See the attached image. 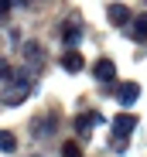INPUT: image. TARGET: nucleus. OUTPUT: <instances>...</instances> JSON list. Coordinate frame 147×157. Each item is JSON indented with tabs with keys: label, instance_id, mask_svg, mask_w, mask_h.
Listing matches in <instances>:
<instances>
[{
	"label": "nucleus",
	"instance_id": "obj_1",
	"mask_svg": "<svg viewBox=\"0 0 147 157\" xmlns=\"http://www.w3.org/2000/svg\"><path fill=\"white\" fill-rule=\"evenodd\" d=\"M24 72H28V68H24ZM24 72H17V75L10 78V86L4 89V102H7V106H17V102H24V99L31 96L34 78H31V75H24Z\"/></svg>",
	"mask_w": 147,
	"mask_h": 157
},
{
	"label": "nucleus",
	"instance_id": "obj_2",
	"mask_svg": "<svg viewBox=\"0 0 147 157\" xmlns=\"http://www.w3.org/2000/svg\"><path fill=\"white\" fill-rule=\"evenodd\" d=\"M21 51H24V62H28V72H41V68H44L48 55H44V48H41L38 41H28V44H21Z\"/></svg>",
	"mask_w": 147,
	"mask_h": 157
},
{
	"label": "nucleus",
	"instance_id": "obj_3",
	"mask_svg": "<svg viewBox=\"0 0 147 157\" xmlns=\"http://www.w3.org/2000/svg\"><path fill=\"white\" fill-rule=\"evenodd\" d=\"M92 75L99 78V82H113V78H116V65L110 58H99V62L92 65Z\"/></svg>",
	"mask_w": 147,
	"mask_h": 157
},
{
	"label": "nucleus",
	"instance_id": "obj_4",
	"mask_svg": "<svg viewBox=\"0 0 147 157\" xmlns=\"http://www.w3.org/2000/svg\"><path fill=\"white\" fill-rule=\"evenodd\" d=\"M133 126H137V120H133L130 113H120V116L113 120V133H116V137H130Z\"/></svg>",
	"mask_w": 147,
	"mask_h": 157
},
{
	"label": "nucleus",
	"instance_id": "obj_5",
	"mask_svg": "<svg viewBox=\"0 0 147 157\" xmlns=\"http://www.w3.org/2000/svg\"><path fill=\"white\" fill-rule=\"evenodd\" d=\"M106 17H110L113 28H123V24L130 21V10H127L123 4H110V7H106Z\"/></svg>",
	"mask_w": 147,
	"mask_h": 157
},
{
	"label": "nucleus",
	"instance_id": "obj_6",
	"mask_svg": "<svg viewBox=\"0 0 147 157\" xmlns=\"http://www.w3.org/2000/svg\"><path fill=\"white\" fill-rule=\"evenodd\" d=\"M137 96H140V86H137V82H123V86H116V102H123V106H130Z\"/></svg>",
	"mask_w": 147,
	"mask_h": 157
},
{
	"label": "nucleus",
	"instance_id": "obj_7",
	"mask_svg": "<svg viewBox=\"0 0 147 157\" xmlns=\"http://www.w3.org/2000/svg\"><path fill=\"white\" fill-rule=\"evenodd\" d=\"M62 68H68V72H82L86 62H82L79 51H65V55H62Z\"/></svg>",
	"mask_w": 147,
	"mask_h": 157
},
{
	"label": "nucleus",
	"instance_id": "obj_8",
	"mask_svg": "<svg viewBox=\"0 0 147 157\" xmlns=\"http://www.w3.org/2000/svg\"><path fill=\"white\" fill-rule=\"evenodd\" d=\"M130 34H133L137 41H147V14L133 17V28H130Z\"/></svg>",
	"mask_w": 147,
	"mask_h": 157
},
{
	"label": "nucleus",
	"instance_id": "obj_9",
	"mask_svg": "<svg viewBox=\"0 0 147 157\" xmlns=\"http://www.w3.org/2000/svg\"><path fill=\"white\" fill-rule=\"evenodd\" d=\"M0 150H4V154H14L17 150V137L10 133V130H0Z\"/></svg>",
	"mask_w": 147,
	"mask_h": 157
},
{
	"label": "nucleus",
	"instance_id": "obj_10",
	"mask_svg": "<svg viewBox=\"0 0 147 157\" xmlns=\"http://www.w3.org/2000/svg\"><path fill=\"white\" fill-rule=\"evenodd\" d=\"M79 28H75V24H65V44H79Z\"/></svg>",
	"mask_w": 147,
	"mask_h": 157
},
{
	"label": "nucleus",
	"instance_id": "obj_11",
	"mask_svg": "<svg viewBox=\"0 0 147 157\" xmlns=\"http://www.w3.org/2000/svg\"><path fill=\"white\" fill-rule=\"evenodd\" d=\"M62 157H82L79 144H75V140H68V144H62Z\"/></svg>",
	"mask_w": 147,
	"mask_h": 157
},
{
	"label": "nucleus",
	"instance_id": "obj_12",
	"mask_svg": "<svg viewBox=\"0 0 147 157\" xmlns=\"http://www.w3.org/2000/svg\"><path fill=\"white\" fill-rule=\"evenodd\" d=\"M4 78H10V62L0 58V82H4Z\"/></svg>",
	"mask_w": 147,
	"mask_h": 157
},
{
	"label": "nucleus",
	"instance_id": "obj_13",
	"mask_svg": "<svg viewBox=\"0 0 147 157\" xmlns=\"http://www.w3.org/2000/svg\"><path fill=\"white\" fill-rule=\"evenodd\" d=\"M10 10V0H0V14H7Z\"/></svg>",
	"mask_w": 147,
	"mask_h": 157
}]
</instances>
